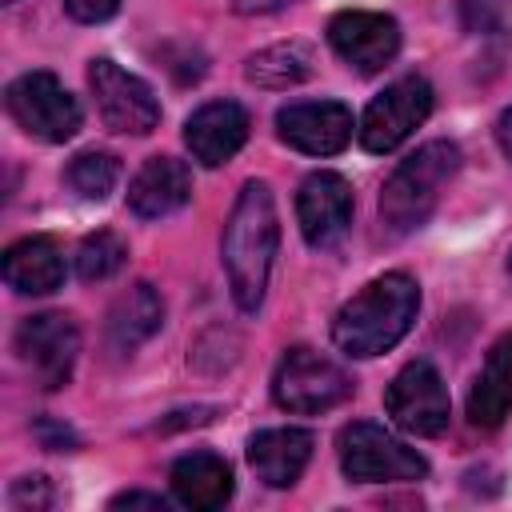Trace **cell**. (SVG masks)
I'll use <instances>...</instances> for the list:
<instances>
[{"instance_id": "cell-29", "label": "cell", "mask_w": 512, "mask_h": 512, "mask_svg": "<svg viewBox=\"0 0 512 512\" xmlns=\"http://www.w3.org/2000/svg\"><path fill=\"white\" fill-rule=\"evenodd\" d=\"M496 144H500V152L512 160V104L500 112V120H496Z\"/></svg>"}, {"instance_id": "cell-10", "label": "cell", "mask_w": 512, "mask_h": 512, "mask_svg": "<svg viewBox=\"0 0 512 512\" xmlns=\"http://www.w3.org/2000/svg\"><path fill=\"white\" fill-rule=\"evenodd\" d=\"M384 412L408 436H440L448 428V416H452L448 388H444L440 372L428 360L404 364L384 392Z\"/></svg>"}, {"instance_id": "cell-11", "label": "cell", "mask_w": 512, "mask_h": 512, "mask_svg": "<svg viewBox=\"0 0 512 512\" xmlns=\"http://www.w3.org/2000/svg\"><path fill=\"white\" fill-rule=\"evenodd\" d=\"M328 44L348 68H356L360 76H372V72H380L384 64L396 60L400 24L392 16H384V12L348 8V12H336L328 20Z\"/></svg>"}, {"instance_id": "cell-13", "label": "cell", "mask_w": 512, "mask_h": 512, "mask_svg": "<svg viewBox=\"0 0 512 512\" xmlns=\"http://www.w3.org/2000/svg\"><path fill=\"white\" fill-rule=\"evenodd\" d=\"M296 220L312 248H336L352 228V184L340 172H312L296 192Z\"/></svg>"}, {"instance_id": "cell-22", "label": "cell", "mask_w": 512, "mask_h": 512, "mask_svg": "<svg viewBox=\"0 0 512 512\" xmlns=\"http://www.w3.org/2000/svg\"><path fill=\"white\" fill-rule=\"evenodd\" d=\"M120 180V160L112 152H100V148H88L80 156L68 160L64 168V184L80 196V200H104Z\"/></svg>"}, {"instance_id": "cell-24", "label": "cell", "mask_w": 512, "mask_h": 512, "mask_svg": "<svg viewBox=\"0 0 512 512\" xmlns=\"http://www.w3.org/2000/svg\"><path fill=\"white\" fill-rule=\"evenodd\" d=\"M512 12V0H460V24L472 36H496L504 32Z\"/></svg>"}, {"instance_id": "cell-3", "label": "cell", "mask_w": 512, "mask_h": 512, "mask_svg": "<svg viewBox=\"0 0 512 512\" xmlns=\"http://www.w3.org/2000/svg\"><path fill=\"white\" fill-rule=\"evenodd\" d=\"M456 172H460V148L452 140H428L412 156H404L380 188L384 228L396 236L416 232L432 216V208L440 204V192Z\"/></svg>"}, {"instance_id": "cell-7", "label": "cell", "mask_w": 512, "mask_h": 512, "mask_svg": "<svg viewBox=\"0 0 512 512\" xmlns=\"http://www.w3.org/2000/svg\"><path fill=\"white\" fill-rule=\"evenodd\" d=\"M88 88L96 96V112L112 132L124 136H148L160 124V100L148 80L120 68L108 56H96L88 64Z\"/></svg>"}, {"instance_id": "cell-12", "label": "cell", "mask_w": 512, "mask_h": 512, "mask_svg": "<svg viewBox=\"0 0 512 512\" xmlns=\"http://www.w3.org/2000/svg\"><path fill=\"white\" fill-rule=\"evenodd\" d=\"M276 136L304 156H336L352 140V112L340 100H292L276 112Z\"/></svg>"}, {"instance_id": "cell-9", "label": "cell", "mask_w": 512, "mask_h": 512, "mask_svg": "<svg viewBox=\"0 0 512 512\" xmlns=\"http://www.w3.org/2000/svg\"><path fill=\"white\" fill-rule=\"evenodd\" d=\"M16 352L32 372V384L56 392L68 384L76 356H80V328L64 312H36L24 316L16 328Z\"/></svg>"}, {"instance_id": "cell-4", "label": "cell", "mask_w": 512, "mask_h": 512, "mask_svg": "<svg viewBox=\"0 0 512 512\" xmlns=\"http://www.w3.org/2000/svg\"><path fill=\"white\" fill-rule=\"evenodd\" d=\"M336 456H340L344 476L356 484H396V480L428 476V460L376 420H356L340 428Z\"/></svg>"}, {"instance_id": "cell-27", "label": "cell", "mask_w": 512, "mask_h": 512, "mask_svg": "<svg viewBox=\"0 0 512 512\" xmlns=\"http://www.w3.org/2000/svg\"><path fill=\"white\" fill-rule=\"evenodd\" d=\"M36 436L44 440V448H56V452H60V448H64V452L76 448V436H72L64 424H52V420H40V424H36Z\"/></svg>"}, {"instance_id": "cell-1", "label": "cell", "mask_w": 512, "mask_h": 512, "mask_svg": "<svg viewBox=\"0 0 512 512\" xmlns=\"http://www.w3.org/2000/svg\"><path fill=\"white\" fill-rule=\"evenodd\" d=\"M276 248H280V220H276L272 188L264 180H248L228 212L224 240H220L228 288L240 312H256L264 304Z\"/></svg>"}, {"instance_id": "cell-8", "label": "cell", "mask_w": 512, "mask_h": 512, "mask_svg": "<svg viewBox=\"0 0 512 512\" xmlns=\"http://www.w3.org/2000/svg\"><path fill=\"white\" fill-rule=\"evenodd\" d=\"M428 112H432V84L412 72V76L392 80V84L364 108L356 136H360V144H364L368 152L384 156V152L400 148V144L428 120Z\"/></svg>"}, {"instance_id": "cell-26", "label": "cell", "mask_w": 512, "mask_h": 512, "mask_svg": "<svg viewBox=\"0 0 512 512\" xmlns=\"http://www.w3.org/2000/svg\"><path fill=\"white\" fill-rule=\"evenodd\" d=\"M68 16L80 20V24H104L108 16H116L120 0H64Z\"/></svg>"}, {"instance_id": "cell-23", "label": "cell", "mask_w": 512, "mask_h": 512, "mask_svg": "<svg viewBox=\"0 0 512 512\" xmlns=\"http://www.w3.org/2000/svg\"><path fill=\"white\" fill-rule=\"evenodd\" d=\"M124 260H128V244L116 232L100 228V232L80 240V248H76V276L88 280V284L92 280H108V276H116L124 268Z\"/></svg>"}, {"instance_id": "cell-17", "label": "cell", "mask_w": 512, "mask_h": 512, "mask_svg": "<svg viewBox=\"0 0 512 512\" xmlns=\"http://www.w3.org/2000/svg\"><path fill=\"white\" fill-rule=\"evenodd\" d=\"M160 324H164V300H160V292L148 280H140L128 292H120L116 304L108 308L104 336H108V348L112 352L132 356L148 336L160 332Z\"/></svg>"}, {"instance_id": "cell-25", "label": "cell", "mask_w": 512, "mask_h": 512, "mask_svg": "<svg viewBox=\"0 0 512 512\" xmlns=\"http://www.w3.org/2000/svg\"><path fill=\"white\" fill-rule=\"evenodd\" d=\"M12 504L16 508H48L52 504V488L44 476H24L12 484Z\"/></svg>"}, {"instance_id": "cell-16", "label": "cell", "mask_w": 512, "mask_h": 512, "mask_svg": "<svg viewBox=\"0 0 512 512\" xmlns=\"http://www.w3.org/2000/svg\"><path fill=\"white\" fill-rule=\"evenodd\" d=\"M312 460V432L304 428H264L248 440V464L268 488H292Z\"/></svg>"}, {"instance_id": "cell-30", "label": "cell", "mask_w": 512, "mask_h": 512, "mask_svg": "<svg viewBox=\"0 0 512 512\" xmlns=\"http://www.w3.org/2000/svg\"><path fill=\"white\" fill-rule=\"evenodd\" d=\"M236 4V12H244V16H264V12H276V8H284V4H292V0H232Z\"/></svg>"}, {"instance_id": "cell-6", "label": "cell", "mask_w": 512, "mask_h": 512, "mask_svg": "<svg viewBox=\"0 0 512 512\" xmlns=\"http://www.w3.org/2000/svg\"><path fill=\"white\" fill-rule=\"evenodd\" d=\"M4 104H8L12 120L44 144H64L80 132V104L52 72L16 76L4 92Z\"/></svg>"}, {"instance_id": "cell-15", "label": "cell", "mask_w": 512, "mask_h": 512, "mask_svg": "<svg viewBox=\"0 0 512 512\" xmlns=\"http://www.w3.org/2000/svg\"><path fill=\"white\" fill-rule=\"evenodd\" d=\"M192 200V172L176 156H148L128 184V208L140 220H160Z\"/></svg>"}, {"instance_id": "cell-19", "label": "cell", "mask_w": 512, "mask_h": 512, "mask_svg": "<svg viewBox=\"0 0 512 512\" xmlns=\"http://www.w3.org/2000/svg\"><path fill=\"white\" fill-rule=\"evenodd\" d=\"M508 412H512V332L488 348L484 368L476 372L468 392V420L476 428H496L504 424Z\"/></svg>"}, {"instance_id": "cell-18", "label": "cell", "mask_w": 512, "mask_h": 512, "mask_svg": "<svg viewBox=\"0 0 512 512\" xmlns=\"http://www.w3.org/2000/svg\"><path fill=\"white\" fill-rule=\"evenodd\" d=\"M232 468L216 452H188L172 464V496L192 512H212L232 500Z\"/></svg>"}, {"instance_id": "cell-14", "label": "cell", "mask_w": 512, "mask_h": 512, "mask_svg": "<svg viewBox=\"0 0 512 512\" xmlns=\"http://www.w3.org/2000/svg\"><path fill=\"white\" fill-rule=\"evenodd\" d=\"M248 140V112L236 100H208L184 120V144L204 168L228 164Z\"/></svg>"}, {"instance_id": "cell-20", "label": "cell", "mask_w": 512, "mask_h": 512, "mask_svg": "<svg viewBox=\"0 0 512 512\" xmlns=\"http://www.w3.org/2000/svg\"><path fill=\"white\" fill-rule=\"evenodd\" d=\"M4 284L20 296H48L64 284V256L52 240L28 236L4 252Z\"/></svg>"}, {"instance_id": "cell-28", "label": "cell", "mask_w": 512, "mask_h": 512, "mask_svg": "<svg viewBox=\"0 0 512 512\" xmlns=\"http://www.w3.org/2000/svg\"><path fill=\"white\" fill-rule=\"evenodd\" d=\"M112 508H152V512H164L168 500L156 496V492H120V496L112 500Z\"/></svg>"}, {"instance_id": "cell-31", "label": "cell", "mask_w": 512, "mask_h": 512, "mask_svg": "<svg viewBox=\"0 0 512 512\" xmlns=\"http://www.w3.org/2000/svg\"><path fill=\"white\" fill-rule=\"evenodd\" d=\"M4 4H12V0H4Z\"/></svg>"}, {"instance_id": "cell-2", "label": "cell", "mask_w": 512, "mask_h": 512, "mask_svg": "<svg viewBox=\"0 0 512 512\" xmlns=\"http://www.w3.org/2000/svg\"><path fill=\"white\" fill-rule=\"evenodd\" d=\"M420 312V288L408 272H384L364 284L332 320V340L340 352L372 360L396 348Z\"/></svg>"}, {"instance_id": "cell-5", "label": "cell", "mask_w": 512, "mask_h": 512, "mask_svg": "<svg viewBox=\"0 0 512 512\" xmlns=\"http://www.w3.org/2000/svg\"><path fill=\"white\" fill-rule=\"evenodd\" d=\"M348 396H352V376L332 356H324L308 344L288 348L272 372V400L296 416L328 412V408L344 404Z\"/></svg>"}, {"instance_id": "cell-21", "label": "cell", "mask_w": 512, "mask_h": 512, "mask_svg": "<svg viewBox=\"0 0 512 512\" xmlns=\"http://www.w3.org/2000/svg\"><path fill=\"white\" fill-rule=\"evenodd\" d=\"M308 72H312V52L304 44H272L248 56L244 64V76L260 88H288V84H300Z\"/></svg>"}]
</instances>
